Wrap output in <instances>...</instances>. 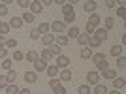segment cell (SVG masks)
Returning a JSON list of instances; mask_svg holds the SVG:
<instances>
[{
  "label": "cell",
  "mask_w": 126,
  "mask_h": 94,
  "mask_svg": "<svg viewBox=\"0 0 126 94\" xmlns=\"http://www.w3.org/2000/svg\"><path fill=\"white\" fill-rule=\"evenodd\" d=\"M107 68H109L107 60H102V62H98V64H96V72H98V73H102L104 70H107Z\"/></svg>",
  "instance_id": "obj_32"
},
{
  "label": "cell",
  "mask_w": 126,
  "mask_h": 94,
  "mask_svg": "<svg viewBox=\"0 0 126 94\" xmlns=\"http://www.w3.org/2000/svg\"><path fill=\"white\" fill-rule=\"evenodd\" d=\"M100 45H102V42H100L96 36H89V45H87V47H90V49H96V47H100Z\"/></svg>",
  "instance_id": "obj_19"
},
{
  "label": "cell",
  "mask_w": 126,
  "mask_h": 94,
  "mask_svg": "<svg viewBox=\"0 0 126 94\" xmlns=\"http://www.w3.org/2000/svg\"><path fill=\"white\" fill-rule=\"evenodd\" d=\"M58 70H66L70 66V57H66V55H60V57H57V64H55Z\"/></svg>",
  "instance_id": "obj_3"
},
{
  "label": "cell",
  "mask_w": 126,
  "mask_h": 94,
  "mask_svg": "<svg viewBox=\"0 0 126 94\" xmlns=\"http://www.w3.org/2000/svg\"><path fill=\"white\" fill-rule=\"evenodd\" d=\"M53 90H55V94H66V89H64L62 85H58V87H55Z\"/></svg>",
  "instance_id": "obj_44"
},
{
  "label": "cell",
  "mask_w": 126,
  "mask_h": 94,
  "mask_svg": "<svg viewBox=\"0 0 126 94\" xmlns=\"http://www.w3.org/2000/svg\"><path fill=\"white\" fill-rule=\"evenodd\" d=\"M38 58H40V53L38 51H28V53H25V60H28V62H36Z\"/></svg>",
  "instance_id": "obj_14"
},
{
  "label": "cell",
  "mask_w": 126,
  "mask_h": 94,
  "mask_svg": "<svg viewBox=\"0 0 126 94\" xmlns=\"http://www.w3.org/2000/svg\"><path fill=\"white\" fill-rule=\"evenodd\" d=\"M109 53H111L115 58H119L121 55H124V47H122V45H113V47L109 49Z\"/></svg>",
  "instance_id": "obj_13"
},
{
  "label": "cell",
  "mask_w": 126,
  "mask_h": 94,
  "mask_svg": "<svg viewBox=\"0 0 126 94\" xmlns=\"http://www.w3.org/2000/svg\"><path fill=\"white\" fill-rule=\"evenodd\" d=\"M113 26H115V21H113L111 17H105V19H104V28H105L107 32H109L111 28H113Z\"/></svg>",
  "instance_id": "obj_31"
},
{
  "label": "cell",
  "mask_w": 126,
  "mask_h": 94,
  "mask_svg": "<svg viewBox=\"0 0 126 94\" xmlns=\"http://www.w3.org/2000/svg\"><path fill=\"white\" fill-rule=\"evenodd\" d=\"M17 6L23 8V10H26V8H30V2H26V0H17Z\"/></svg>",
  "instance_id": "obj_42"
},
{
  "label": "cell",
  "mask_w": 126,
  "mask_h": 94,
  "mask_svg": "<svg viewBox=\"0 0 126 94\" xmlns=\"http://www.w3.org/2000/svg\"><path fill=\"white\" fill-rule=\"evenodd\" d=\"M94 30H96V28H94V26H90V25L85 26V34H89V36H92V34H94Z\"/></svg>",
  "instance_id": "obj_45"
},
{
  "label": "cell",
  "mask_w": 126,
  "mask_h": 94,
  "mask_svg": "<svg viewBox=\"0 0 126 94\" xmlns=\"http://www.w3.org/2000/svg\"><path fill=\"white\" fill-rule=\"evenodd\" d=\"M68 42H70V40H68L66 36H55V43H57L58 47H64V45H68Z\"/></svg>",
  "instance_id": "obj_23"
},
{
  "label": "cell",
  "mask_w": 126,
  "mask_h": 94,
  "mask_svg": "<svg viewBox=\"0 0 126 94\" xmlns=\"http://www.w3.org/2000/svg\"><path fill=\"white\" fill-rule=\"evenodd\" d=\"M28 36H30V40H40V38H42V34H40V32H38L36 28H32Z\"/></svg>",
  "instance_id": "obj_41"
},
{
  "label": "cell",
  "mask_w": 126,
  "mask_h": 94,
  "mask_svg": "<svg viewBox=\"0 0 126 94\" xmlns=\"http://www.w3.org/2000/svg\"><path fill=\"white\" fill-rule=\"evenodd\" d=\"M117 66H119V68H122V70L126 68V57H124V55H121V57L117 58Z\"/></svg>",
  "instance_id": "obj_40"
},
{
  "label": "cell",
  "mask_w": 126,
  "mask_h": 94,
  "mask_svg": "<svg viewBox=\"0 0 126 94\" xmlns=\"http://www.w3.org/2000/svg\"><path fill=\"white\" fill-rule=\"evenodd\" d=\"M49 51H51V55H53V57H55V58H57V57H60V55H62V51H60V47H58L57 43H53V45L49 47Z\"/></svg>",
  "instance_id": "obj_29"
},
{
  "label": "cell",
  "mask_w": 126,
  "mask_h": 94,
  "mask_svg": "<svg viewBox=\"0 0 126 94\" xmlns=\"http://www.w3.org/2000/svg\"><path fill=\"white\" fill-rule=\"evenodd\" d=\"M36 30L38 32H40V34H42V36H43V34H49V30H51V26H49V23H40V25H38V28H36Z\"/></svg>",
  "instance_id": "obj_18"
},
{
  "label": "cell",
  "mask_w": 126,
  "mask_h": 94,
  "mask_svg": "<svg viewBox=\"0 0 126 94\" xmlns=\"http://www.w3.org/2000/svg\"><path fill=\"white\" fill-rule=\"evenodd\" d=\"M124 13H126L124 6H119V10H117V15H119V17H124Z\"/></svg>",
  "instance_id": "obj_49"
},
{
  "label": "cell",
  "mask_w": 126,
  "mask_h": 94,
  "mask_svg": "<svg viewBox=\"0 0 126 94\" xmlns=\"http://www.w3.org/2000/svg\"><path fill=\"white\" fill-rule=\"evenodd\" d=\"M124 81H126L124 77H115V79H113V87H115V90H121L122 87H124Z\"/></svg>",
  "instance_id": "obj_24"
},
{
  "label": "cell",
  "mask_w": 126,
  "mask_h": 94,
  "mask_svg": "<svg viewBox=\"0 0 126 94\" xmlns=\"http://www.w3.org/2000/svg\"><path fill=\"white\" fill-rule=\"evenodd\" d=\"M25 81L26 83H36L38 81V73L34 72V70H28V72L25 73Z\"/></svg>",
  "instance_id": "obj_12"
},
{
  "label": "cell",
  "mask_w": 126,
  "mask_h": 94,
  "mask_svg": "<svg viewBox=\"0 0 126 94\" xmlns=\"http://www.w3.org/2000/svg\"><path fill=\"white\" fill-rule=\"evenodd\" d=\"M77 92L79 94H92V89H90L89 85H81V87L77 89Z\"/></svg>",
  "instance_id": "obj_35"
},
{
  "label": "cell",
  "mask_w": 126,
  "mask_h": 94,
  "mask_svg": "<svg viewBox=\"0 0 126 94\" xmlns=\"http://www.w3.org/2000/svg\"><path fill=\"white\" fill-rule=\"evenodd\" d=\"M102 75H104V79H111V81H113V79L117 77V70L107 68V70H104V72H102Z\"/></svg>",
  "instance_id": "obj_17"
},
{
  "label": "cell",
  "mask_w": 126,
  "mask_h": 94,
  "mask_svg": "<svg viewBox=\"0 0 126 94\" xmlns=\"http://www.w3.org/2000/svg\"><path fill=\"white\" fill-rule=\"evenodd\" d=\"M107 94H121V92H119V90H115V89H113V90H111V92H107Z\"/></svg>",
  "instance_id": "obj_55"
},
{
  "label": "cell",
  "mask_w": 126,
  "mask_h": 94,
  "mask_svg": "<svg viewBox=\"0 0 126 94\" xmlns=\"http://www.w3.org/2000/svg\"><path fill=\"white\" fill-rule=\"evenodd\" d=\"M75 21V11H74V13H68V15H64V25H72V23H74Z\"/></svg>",
  "instance_id": "obj_34"
},
{
  "label": "cell",
  "mask_w": 126,
  "mask_h": 94,
  "mask_svg": "<svg viewBox=\"0 0 126 94\" xmlns=\"http://www.w3.org/2000/svg\"><path fill=\"white\" fill-rule=\"evenodd\" d=\"M4 15H8V6L0 4V17H4Z\"/></svg>",
  "instance_id": "obj_47"
},
{
  "label": "cell",
  "mask_w": 126,
  "mask_h": 94,
  "mask_svg": "<svg viewBox=\"0 0 126 94\" xmlns=\"http://www.w3.org/2000/svg\"><path fill=\"white\" fill-rule=\"evenodd\" d=\"M8 49H6V47H0V58H2V60H4V58H8Z\"/></svg>",
  "instance_id": "obj_46"
},
{
  "label": "cell",
  "mask_w": 126,
  "mask_h": 94,
  "mask_svg": "<svg viewBox=\"0 0 126 94\" xmlns=\"http://www.w3.org/2000/svg\"><path fill=\"white\" fill-rule=\"evenodd\" d=\"M8 25H10V28H15V30H19V28L23 26V19H21V17H15V15H13V19H11Z\"/></svg>",
  "instance_id": "obj_15"
},
{
  "label": "cell",
  "mask_w": 126,
  "mask_h": 94,
  "mask_svg": "<svg viewBox=\"0 0 126 94\" xmlns=\"http://www.w3.org/2000/svg\"><path fill=\"white\" fill-rule=\"evenodd\" d=\"M96 8H98V2H94V0H87L83 4V10L87 11V13H94Z\"/></svg>",
  "instance_id": "obj_4"
},
{
  "label": "cell",
  "mask_w": 126,
  "mask_h": 94,
  "mask_svg": "<svg viewBox=\"0 0 126 94\" xmlns=\"http://www.w3.org/2000/svg\"><path fill=\"white\" fill-rule=\"evenodd\" d=\"M100 15L98 13H90V17H89V21H87V25H90V26H94V28H98L100 26Z\"/></svg>",
  "instance_id": "obj_7"
},
{
  "label": "cell",
  "mask_w": 126,
  "mask_h": 94,
  "mask_svg": "<svg viewBox=\"0 0 126 94\" xmlns=\"http://www.w3.org/2000/svg\"><path fill=\"white\" fill-rule=\"evenodd\" d=\"M6 49H8V51H10V49H15L17 47V40L15 38H6Z\"/></svg>",
  "instance_id": "obj_26"
},
{
  "label": "cell",
  "mask_w": 126,
  "mask_h": 94,
  "mask_svg": "<svg viewBox=\"0 0 126 94\" xmlns=\"http://www.w3.org/2000/svg\"><path fill=\"white\" fill-rule=\"evenodd\" d=\"M0 68H4L6 72H8V70H13V60H11V58H4L2 64H0Z\"/></svg>",
  "instance_id": "obj_25"
},
{
  "label": "cell",
  "mask_w": 126,
  "mask_h": 94,
  "mask_svg": "<svg viewBox=\"0 0 126 94\" xmlns=\"http://www.w3.org/2000/svg\"><path fill=\"white\" fill-rule=\"evenodd\" d=\"M77 42H79V45L87 47V45H89V34H85V32H81V34L77 36Z\"/></svg>",
  "instance_id": "obj_22"
},
{
  "label": "cell",
  "mask_w": 126,
  "mask_h": 94,
  "mask_svg": "<svg viewBox=\"0 0 126 94\" xmlns=\"http://www.w3.org/2000/svg\"><path fill=\"white\" fill-rule=\"evenodd\" d=\"M40 40H42V43H43L45 47H51L53 43H55V34H51V32H49V34H43Z\"/></svg>",
  "instance_id": "obj_5"
},
{
  "label": "cell",
  "mask_w": 126,
  "mask_h": 94,
  "mask_svg": "<svg viewBox=\"0 0 126 94\" xmlns=\"http://www.w3.org/2000/svg\"><path fill=\"white\" fill-rule=\"evenodd\" d=\"M53 4H57V6H64V4H66V0H55Z\"/></svg>",
  "instance_id": "obj_51"
},
{
  "label": "cell",
  "mask_w": 126,
  "mask_h": 94,
  "mask_svg": "<svg viewBox=\"0 0 126 94\" xmlns=\"http://www.w3.org/2000/svg\"><path fill=\"white\" fill-rule=\"evenodd\" d=\"M8 32H10V25L2 21V23H0V36H6Z\"/></svg>",
  "instance_id": "obj_36"
},
{
  "label": "cell",
  "mask_w": 126,
  "mask_h": 94,
  "mask_svg": "<svg viewBox=\"0 0 126 94\" xmlns=\"http://www.w3.org/2000/svg\"><path fill=\"white\" fill-rule=\"evenodd\" d=\"M79 34H81V30H79V26H75V25L70 26L68 30H66V38H68V40H70V38H75V40H77Z\"/></svg>",
  "instance_id": "obj_9"
},
{
  "label": "cell",
  "mask_w": 126,
  "mask_h": 94,
  "mask_svg": "<svg viewBox=\"0 0 126 94\" xmlns=\"http://www.w3.org/2000/svg\"><path fill=\"white\" fill-rule=\"evenodd\" d=\"M19 94H32V92L28 89H21V90H19Z\"/></svg>",
  "instance_id": "obj_53"
},
{
  "label": "cell",
  "mask_w": 126,
  "mask_h": 94,
  "mask_svg": "<svg viewBox=\"0 0 126 94\" xmlns=\"http://www.w3.org/2000/svg\"><path fill=\"white\" fill-rule=\"evenodd\" d=\"M92 36H96L100 42H105V40H107V30H105V28H102V26H98V28L94 30V34H92Z\"/></svg>",
  "instance_id": "obj_8"
},
{
  "label": "cell",
  "mask_w": 126,
  "mask_h": 94,
  "mask_svg": "<svg viewBox=\"0 0 126 94\" xmlns=\"http://www.w3.org/2000/svg\"><path fill=\"white\" fill-rule=\"evenodd\" d=\"M49 26H51V34H55V36H58L60 32L66 30V25H64L62 21H53Z\"/></svg>",
  "instance_id": "obj_1"
},
{
  "label": "cell",
  "mask_w": 126,
  "mask_h": 94,
  "mask_svg": "<svg viewBox=\"0 0 126 94\" xmlns=\"http://www.w3.org/2000/svg\"><path fill=\"white\" fill-rule=\"evenodd\" d=\"M21 19H23V23H32V21H34V15H32L30 11H25Z\"/></svg>",
  "instance_id": "obj_38"
},
{
  "label": "cell",
  "mask_w": 126,
  "mask_h": 94,
  "mask_svg": "<svg viewBox=\"0 0 126 94\" xmlns=\"http://www.w3.org/2000/svg\"><path fill=\"white\" fill-rule=\"evenodd\" d=\"M115 6H117L115 0H105V8H115Z\"/></svg>",
  "instance_id": "obj_50"
},
{
  "label": "cell",
  "mask_w": 126,
  "mask_h": 94,
  "mask_svg": "<svg viewBox=\"0 0 126 94\" xmlns=\"http://www.w3.org/2000/svg\"><path fill=\"white\" fill-rule=\"evenodd\" d=\"M8 79H6V75H0V89H6V87H8Z\"/></svg>",
  "instance_id": "obj_43"
},
{
  "label": "cell",
  "mask_w": 126,
  "mask_h": 94,
  "mask_svg": "<svg viewBox=\"0 0 126 94\" xmlns=\"http://www.w3.org/2000/svg\"><path fill=\"white\" fill-rule=\"evenodd\" d=\"M42 10H43V6H42V2H40V0H34V2H30V13H32V15L42 13Z\"/></svg>",
  "instance_id": "obj_6"
},
{
  "label": "cell",
  "mask_w": 126,
  "mask_h": 94,
  "mask_svg": "<svg viewBox=\"0 0 126 94\" xmlns=\"http://www.w3.org/2000/svg\"><path fill=\"white\" fill-rule=\"evenodd\" d=\"M6 45V36H0V47Z\"/></svg>",
  "instance_id": "obj_52"
},
{
  "label": "cell",
  "mask_w": 126,
  "mask_h": 94,
  "mask_svg": "<svg viewBox=\"0 0 126 94\" xmlns=\"http://www.w3.org/2000/svg\"><path fill=\"white\" fill-rule=\"evenodd\" d=\"M109 90H107V87H105L104 83H98L94 85V89H92V94H107Z\"/></svg>",
  "instance_id": "obj_16"
},
{
  "label": "cell",
  "mask_w": 126,
  "mask_h": 94,
  "mask_svg": "<svg viewBox=\"0 0 126 94\" xmlns=\"http://www.w3.org/2000/svg\"><path fill=\"white\" fill-rule=\"evenodd\" d=\"M45 72H47V75H49L51 79H55V77L58 75V72H60V70H58L57 66H47V68H45Z\"/></svg>",
  "instance_id": "obj_21"
},
{
  "label": "cell",
  "mask_w": 126,
  "mask_h": 94,
  "mask_svg": "<svg viewBox=\"0 0 126 94\" xmlns=\"http://www.w3.org/2000/svg\"><path fill=\"white\" fill-rule=\"evenodd\" d=\"M100 83V73L96 72H89L87 73V85H89V87H94V85H98Z\"/></svg>",
  "instance_id": "obj_2"
},
{
  "label": "cell",
  "mask_w": 126,
  "mask_h": 94,
  "mask_svg": "<svg viewBox=\"0 0 126 94\" xmlns=\"http://www.w3.org/2000/svg\"><path fill=\"white\" fill-rule=\"evenodd\" d=\"M53 4V0H43V2H42V6H51Z\"/></svg>",
  "instance_id": "obj_54"
},
{
  "label": "cell",
  "mask_w": 126,
  "mask_h": 94,
  "mask_svg": "<svg viewBox=\"0 0 126 94\" xmlns=\"http://www.w3.org/2000/svg\"><path fill=\"white\" fill-rule=\"evenodd\" d=\"M92 60H94V64H98L102 60H105V55L104 53H92Z\"/></svg>",
  "instance_id": "obj_33"
},
{
  "label": "cell",
  "mask_w": 126,
  "mask_h": 94,
  "mask_svg": "<svg viewBox=\"0 0 126 94\" xmlns=\"http://www.w3.org/2000/svg\"><path fill=\"white\" fill-rule=\"evenodd\" d=\"M72 77H74V73L70 72L68 68H66V70H60V72H58V81H70Z\"/></svg>",
  "instance_id": "obj_10"
},
{
  "label": "cell",
  "mask_w": 126,
  "mask_h": 94,
  "mask_svg": "<svg viewBox=\"0 0 126 94\" xmlns=\"http://www.w3.org/2000/svg\"><path fill=\"white\" fill-rule=\"evenodd\" d=\"M40 58L42 60H45V62H49L53 58V55H51V51H49V47H45V49H42V53H40Z\"/></svg>",
  "instance_id": "obj_20"
},
{
  "label": "cell",
  "mask_w": 126,
  "mask_h": 94,
  "mask_svg": "<svg viewBox=\"0 0 126 94\" xmlns=\"http://www.w3.org/2000/svg\"><path fill=\"white\" fill-rule=\"evenodd\" d=\"M58 85H60L58 79H49V87H51V89H55V87H58Z\"/></svg>",
  "instance_id": "obj_48"
},
{
  "label": "cell",
  "mask_w": 126,
  "mask_h": 94,
  "mask_svg": "<svg viewBox=\"0 0 126 94\" xmlns=\"http://www.w3.org/2000/svg\"><path fill=\"white\" fill-rule=\"evenodd\" d=\"M45 68H47V62L45 60H42V58H38L36 62H34V72H45Z\"/></svg>",
  "instance_id": "obj_11"
},
{
  "label": "cell",
  "mask_w": 126,
  "mask_h": 94,
  "mask_svg": "<svg viewBox=\"0 0 126 94\" xmlns=\"http://www.w3.org/2000/svg\"><path fill=\"white\" fill-rule=\"evenodd\" d=\"M13 60H15V62L25 60V53H23V51H13Z\"/></svg>",
  "instance_id": "obj_37"
},
{
  "label": "cell",
  "mask_w": 126,
  "mask_h": 94,
  "mask_svg": "<svg viewBox=\"0 0 126 94\" xmlns=\"http://www.w3.org/2000/svg\"><path fill=\"white\" fill-rule=\"evenodd\" d=\"M62 11H64V15H68V13H74V6L70 4V2H66V4L62 6Z\"/></svg>",
  "instance_id": "obj_39"
},
{
  "label": "cell",
  "mask_w": 126,
  "mask_h": 94,
  "mask_svg": "<svg viewBox=\"0 0 126 94\" xmlns=\"http://www.w3.org/2000/svg\"><path fill=\"white\" fill-rule=\"evenodd\" d=\"M19 90H21V89H19L15 83H10L8 87H6V92H8V94H19Z\"/></svg>",
  "instance_id": "obj_28"
},
{
  "label": "cell",
  "mask_w": 126,
  "mask_h": 94,
  "mask_svg": "<svg viewBox=\"0 0 126 94\" xmlns=\"http://www.w3.org/2000/svg\"><path fill=\"white\" fill-rule=\"evenodd\" d=\"M6 79H8V83H13L17 79V72L15 70H8V72H6Z\"/></svg>",
  "instance_id": "obj_30"
},
{
  "label": "cell",
  "mask_w": 126,
  "mask_h": 94,
  "mask_svg": "<svg viewBox=\"0 0 126 94\" xmlns=\"http://www.w3.org/2000/svg\"><path fill=\"white\" fill-rule=\"evenodd\" d=\"M79 55H81V58H85V60H87V58H92V49H90V47H83Z\"/></svg>",
  "instance_id": "obj_27"
},
{
  "label": "cell",
  "mask_w": 126,
  "mask_h": 94,
  "mask_svg": "<svg viewBox=\"0 0 126 94\" xmlns=\"http://www.w3.org/2000/svg\"><path fill=\"white\" fill-rule=\"evenodd\" d=\"M0 23H2V21H0Z\"/></svg>",
  "instance_id": "obj_56"
}]
</instances>
